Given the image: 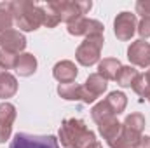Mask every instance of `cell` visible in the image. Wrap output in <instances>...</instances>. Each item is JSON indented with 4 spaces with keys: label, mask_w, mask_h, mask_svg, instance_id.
<instances>
[{
    "label": "cell",
    "mask_w": 150,
    "mask_h": 148,
    "mask_svg": "<svg viewBox=\"0 0 150 148\" xmlns=\"http://www.w3.org/2000/svg\"><path fill=\"white\" fill-rule=\"evenodd\" d=\"M58 141L65 148H86L93 141H96V134L87 129L84 120L65 118L58 132Z\"/></svg>",
    "instance_id": "6da1fadb"
},
{
    "label": "cell",
    "mask_w": 150,
    "mask_h": 148,
    "mask_svg": "<svg viewBox=\"0 0 150 148\" xmlns=\"http://www.w3.org/2000/svg\"><path fill=\"white\" fill-rule=\"evenodd\" d=\"M14 23L21 32H35L44 25V7L30 0H12L9 2Z\"/></svg>",
    "instance_id": "7a4b0ae2"
},
{
    "label": "cell",
    "mask_w": 150,
    "mask_h": 148,
    "mask_svg": "<svg viewBox=\"0 0 150 148\" xmlns=\"http://www.w3.org/2000/svg\"><path fill=\"white\" fill-rule=\"evenodd\" d=\"M49 7L59 16V21L70 25L77 19L84 18L93 7L91 0H61V2H49Z\"/></svg>",
    "instance_id": "3957f363"
},
{
    "label": "cell",
    "mask_w": 150,
    "mask_h": 148,
    "mask_svg": "<svg viewBox=\"0 0 150 148\" xmlns=\"http://www.w3.org/2000/svg\"><path fill=\"white\" fill-rule=\"evenodd\" d=\"M103 44H105L103 35H91V37H86L84 42L77 47L75 59H77L82 66H93V65L100 63V56H101Z\"/></svg>",
    "instance_id": "277c9868"
},
{
    "label": "cell",
    "mask_w": 150,
    "mask_h": 148,
    "mask_svg": "<svg viewBox=\"0 0 150 148\" xmlns=\"http://www.w3.org/2000/svg\"><path fill=\"white\" fill-rule=\"evenodd\" d=\"M9 148H59V141L56 136H37L18 132L11 141Z\"/></svg>",
    "instance_id": "5b68a950"
},
{
    "label": "cell",
    "mask_w": 150,
    "mask_h": 148,
    "mask_svg": "<svg viewBox=\"0 0 150 148\" xmlns=\"http://www.w3.org/2000/svg\"><path fill=\"white\" fill-rule=\"evenodd\" d=\"M136 28H138V21H136V14H133V12L124 11V12L117 14V18L113 19V33L122 42L131 40Z\"/></svg>",
    "instance_id": "8992f818"
},
{
    "label": "cell",
    "mask_w": 150,
    "mask_h": 148,
    "mask_svg": "<svg viewBox=\"0 0 150 148\" xmlns=\"http://www.w3.org/2000/svg\"><path fill=\"white\" fill-rule=\"evenodd\" d=\"M68 33L74 37H91V35H103L105 26L98 19H89V18H80L74 23L68 25Z\"/></svg>",
    "instance_id": "52a82bcc"
},
{
    "label": "cell",
    "mask_w": 150,
    "mask_h": 148,
    "mask_svg": "<svg viewBox=\"0 0 150 148\" xmlns=\"http://www.w3.org/2000/svg\"><path fill=\"white\" fill-rule=\"evenodd\" d=\"M127 59L133 66L147 68L150 66V44L145 40H134L127 47Z\"/></svg>",
    "instance_id": "ba28073f"
},
{
    "label": "cell",
    "mask_w": 150,
    "mask_h": 148,
    "mask_svg": "<svg viewBox=\"0 0 150 148\" xmlns=\"http://www.w3.org/2000/svg\"><path fill=\"white\" fill-rule=\"evenodd\" d=\"M26 47V38L19 30H7V32H0V49L12 52V54H23Z\"/></svg>",
    "instance_id": "9c48e42d"
},
{
    "label": "cell",
    "mask_w": 150,
    "mask_h": 148,
    "mask_svg": "<svg viewBox=\"0 0 150 148\" xmlns=\"http://www.w3.org/2000/svg\"><path fill=\"white\" fill-rule=\"evenodd\" d=\"M82 87H84V91H86L87 105H89V103H94V101L107 91L108 80L103 78L100 73H91L87 78H86V82L82 84Z\"/></svg>",
    "instance_id": "30bf717a"
},
{
    "label": "cell",
    "mask_w": 150,
    "mask_h": 148,
    "mask_svg": "<svg viewBox=\"0 0 150 148\" xmlns=\"http://www.w3.org/2000/svg\"><path fill=\"white\" fill-rule=\"evenodd\" d=\"M77 66H75L74 61L70 59H63V61H58L52 68V77L59 82V84H72L75 78H77Z\"/></svg>",
    "instance_id": "8fae6325"
},
{
    "label": "cell",
    "mask_w": 150,
    "mask_h": 148,
    "mask_svg": "<svg viewBox=\"0 0 150 148\" xmlns=\"http://www.w3.org/2000/svg\"><path fill=\"white\" fill-rule=\"evenodd\" d=\"M98 131L100 134L103 136V140L107 141L108 147H112L113 143L120 138V132H122V124L117 120V117L113 118H108L101 124H98Z\"/></svg>",
    "instance_id": "7c38bea8"
},
{
    "label": "cell",
    "mask_w": 150,
    "mask_h": 148,
    "mask_svg": "<svg viewBox=\"0 0 150 148\" xmlns=\"http://www.w3.org/2000/svg\"><path fill=\"white\" fill-rule=\"evenodd\" d=\"M58 94L67 99V101H82L87 105V96H86V91L82 85L79 84H59L58 85Z\"/></svg>",
    "instance_id": "4fadbf2b"
},
{
    "label": "cell",
    "mask_w": 150,
    "mask_h": 148,
    "mask_svg": "<svg viewBox=\"0 0 150 148\" xmlns=\"http://www.w3.org/2000/svg\"><path fill=\"white\" fill-rule=\"evenodd\" d=\"M37 72V58L30 52H23L18 56L16 63V73L19 77H30Z\"/></svg>",
    "instance_id": "5bb4252c"
},
{
    "label": "cell",
    "mask_w": 150,
    "mask_h": 148,
    "mask_svg": "<svg viewBox=\"0 0 150 148\" xmlns=\"http://www.w3.org/2000/svg\"><path fill=\"white\" fill-rule=\"evenodd\" d=\"M18 92V80L9 72L0 75V99H9Z\"/></svg>",
    "instance_id": "9a60e30c"
},
{
    "label": "cell",
    "mask_w": 150,
    "mask_h": 148,
    "mask_svg": "<svg viewBox=\"0 0 150 148\" xmlns=\"http://www.w3.org/2000/svg\"><path fill=\"white\" fill-rule=\"evenodd\" d=\"M120 61L115 59V58H105L103 61L98 63V73L101 75L103 78L107 80H115V77L120 70Z\"/></svg>",
    "instance_id": "2e32d148"
},
{
    "label": "cell",
    "mask_w": 150,
    "mask_h": 148,
    "mask_svg": "<svg viewBox=\"0 0 150 148\" xmlns=\"http://www.w3.org/2000/svg\"><path fill=\"white\" fill-rule=\"evenodd\" d=\"M91 117H93V120L96 122V124H101V122H105V120H108V118H113V117H117L113 110L108 106V103L103 99V101H100V103H96L93 108H91Z\"/></svg>",
    "instance_id": "e0dca14e"
},
{
    "label": "cell",
    "mask_w": 150,
    "mask_h": 148,
    "mask_svg": "<svg viewBox=\"0 0 150 148\" xmlns=\"http://www.w3.org/2000/svg\"><path fill=\"white\" fill-rule=\"evenodd\" d=\"M105 101L108 103V106L113 110L115 115L122 113V111L126 110V106H127V98H126V94L120 92V91H113V92H110V94L105 98Z\"/></svg>",
    "instance_id": "ac0fdd59"
},
{
    "label": "cell",
    "mask_w": 150,
    "mask_h": 148,
    "mask_svg": "<svg viewBox=\"0 0 150 148\" xmlns=\"http://www.w3.org/2000/svg\"><path fill=\"white\" fill-rule=\"evenodd\" d=\"M136 77H138V70H136L134 66H131V65H129V66H120L119 73L115 77V82H117L120 87H131Z\"/></svg>",
    "instance_id": "d6986e66"
},
{
    "label": "cell",
    "mask_w": 150,
    "mask_h": 148,
    "mask_svg": "<svg viewBox=\"0 0 150 148\" xmlns=\"http://www.w3.org/2000/svg\"><path fill=\"white\" fill-rule=\"evenodd\" d=\"M12 25H14V16L11 12L9 2H0V32L12 30Z\"/></svg>",
    "instance_id": "ffe728a7"
},
{
    "label": "cell",
    "mask_w": 150,
    "mask_h": 148,
    "mask_svg": "<svg viewBox=\"0 0 150 148\" xmlns=\"http://www.w3.org/2000/svg\"><path fill=\"white\" fill-rule=\"evenodd\" d=\"M127 129L134 131L136 134H143V129H145V117L142 113H131L126 117V120L122 122Z\"/></svg>",
    "instance_id": "44dd1931"
},
{
    "label": "cell",
    "mask_w": 150,
    "mask_h": 148,
    "mask_svg": "<svg viewBox=\"0 0 150 148\" xmlns=\"http://www.w3.org/2000/svg\"><path fill=\"white\" fill-rule=\"evenodd\" d=\"M16 115H18L16 113V106L12 103H7V101L0 103V124L12 127V124L16 120Z\"/></svg>",
    "instance_id": "7402d4cb"
},
{
    "label": "cell",
    "mask_w": 150,
    "mask_h": 148,
    "mask_svg": "<svg viewBox=\"0 0 150 148\" xmlns=\"http://www.w3.org/2000/svg\"><path fill=\"white\" fill-rule=\"evenodd\" d=\"M131 87H133V91L140 98H145V99L150 98V87H149V84H147V80H145V75L143 73H138V77L134 78V82H133Z\"/></svg>",
    "instance_id": "603a6c76"
},
{
    "label": "cell",
    "mask_w": 150,
    "mask_h": 148,
    "mask_svg": "<svg viewBox=\"0 0 150 148\" xmlns=\"http://www.w3.org/2000/svg\"><path fill=\"white\" fill-rule=\"evenodd\" d=\"M16 63H18V54H12V52L0 49V68H4L7 72V70L16 68Z\"/></svg>",
    "instance_id": "cb8c5ba5"
},
{
    "label": "cell",
    "mask_w": 150,
    "mask_h": 148,
    "mask_svg": "<svg viewBox=\"0 0 150 148\" xmlns=\"http://www.w3.org/2000/svg\"><path fill=\"white\" fill-rule=\"evenodd\" d=\"M44 7V26H47V28H54V26H58L61 21H59V16L49 7V4L47 5H42Z\"/></svg>",
    "instance_id": "d4e9b609"
},
{
    "label": "cell",
    "mask_w": 150,
    "mask_h": 148,
    "mask_svg": "<svg viewBox=\"0 0 150 148\" xmlns=\"http://www.w3.org/2000/svg\"><path fill=\"white\" fill-rule=\"evenodd\" d=\"M136 32L140 33L142 40L150 37V16H147V18H142V21L138 23V28H136Z\"/></svg>",
    "instance_id": "484cf974"
},
{
    "label": "cell",
    "mask_w": 150,
    "mask_h": 148,
    "mask_svg": "<svg viewBox=\"0 0 150 148\" xmlns=\"http://www.w3.org/2000/svg\"><path fill=\"white\" fill-rule=\"evenodd\" d=\"M134 9H136V14H140L142 18L150 16V0H138Z\"/></svg>",
    "instance_id": "4316f807"
},
{
    "label": "cell",
    "mask_w": 150,
    "mask_h": 148,
    "mask_svg": "<svg viewBox=\"0 0 150 148\" xmlns=\"http://www.w3.org/2000/svg\"><path fill=\"white\" fill-rule=\"evenodd\" d=\"M12 134V127L11 125H4L0 124V143H5Z\"/></svg>",
    "instance_id": "83f0119b"
},
{
    "label": "cell",
    "mask_w": 150,
    "mask_h": 148,
    "mask_svg": "<svg viewBox=\"0 0 150 148\" xmlns=\"http://www.w3.org/2000/svg\"><path fill=\"white\" fill-rule=\"evenodd\" d=\"M86 148H101V143H100V141L96 140V141H93L91 145H87V147H86Z\"/></svg>",
    "instance_id": "f1b7e54d"
},
{
    "label": "cell",
    "mask_w": 150,
    "mask_h": 148,
    "mask_svg": "<svg viewBox=\"0 0 150 148\" xmlns=\"http://www.w3.org/2000/svg\"><path fill=\"white\" fill-rule=\"evenodd\" d=\"M4 72H5V70H4V68H0V75L4 73Z\"/></svg>",
    "instance_id": "f546056e"
},
{
    "label": "cell",
    "mask_w": 150,
    "mask_h": 148,
    "mask_svg": "<svg viewBox=\"0 0 150 148\" xmlns=\"http://www.w3.org/2000/svg\"><path fill=\"white\" fill-rule=\"evenodd\" d=\"M149 101H150V98H149Z\"/></svg>",
    "instance_id": "4dcf8cb0"
}]
</instances>
